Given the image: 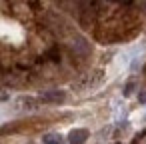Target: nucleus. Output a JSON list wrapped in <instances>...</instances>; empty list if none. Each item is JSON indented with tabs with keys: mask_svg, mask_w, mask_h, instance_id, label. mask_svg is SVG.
Segmentation results:
<instances>
[{
	"mask_svg": "<svg viewBox=\"0 0 146 144\" xmlns=\"http://www.w3.org/2000/svg\"><path fill=\"white\" fill-rule=\"evenodd\" d=\"M64 100H66L64 90H44L40 94V102H46V104H62Z\"/></svg>",
	"mask_w": 146,
	"mask_h": 144,
	"instance_id": "nucleus-1",
	"label": "nucleus"
},
{
	"mask_svg": "<svg viewBox=\"0 0 146 144\" xmlns=\"http://www.w3.org/2000/svg\"><path fill=\"white\" fill-rule=\"evenodd\" d=\"M88 138H90V132L86 128H72L68 132V136H66V140L70 144H84Z\"/></svg>",
	"mask_w": 146,
	"mask_h": 144,
	"instance_id": "nucleus-2",
	"label": "nucleus"
},
{
	"mask_svg": "<svg viewBox=\"0 0 146 144\" xmlns=\"http://www.w3.org/2000/svg\"><path fill=\"white\" fill-rule=\"evenodd\" d=\"M138 102H140V104H146V88L138 94Z\"/></svg>",
	"mask_w": 146,
	"mask_h": 144,
	"instance_id": "nucleus-5",
	"label": "nucleus"
},
{
	"mask_svg": "<svg viewBox=\"0 0 146 144\" xmlns=\"http://www.w3.org/2000/svg\"><path fill=\"white\" fill-rule=\"evenodd\" d=\"M4 100H8V92L0 90V102H4Z\"/></svg>",
	"mask_w": 146,
	"mask_h": 144,
	"instance_id": "nucleus-6",
	"label": "nucleus"
},
{
	"mask_svg": "<svg viewBox=\"0 0 146 144\" xmlns=\"http://www.w3.org/2000/svg\"><path fill=\"white\" fill-rule=\"evenodd\" d=\"M134 88H136V82H134V80H128L126 86H124V90H122V94H124V96H130V94L134 92Z\"/></svg>",
	"mask_w": 146,
	"mask_h": 144,
	"instance_id": "nucleus-4",
	"label": "nucleus"
},
{
	"mask_svg": "<svg viewBox=\"0 0 146 144\" xmlns=\"http://www.w3.org/2000/svg\"><path fill=\"white\" fill-rule=\"evenodd\" d=\"M42 144H64V136L60 132H46L42 136Z\"/></svg>",
	"mask_w": 146,
	"mask_h": 144,
	"instance_id": "nucleus-3",
	"label": "nucleus"
},
{
	"mask_svg": "<svg viewBox=\"0 0 146 144\" xmlns=\"http://www.w3.org/2000/svg\"><path fill=\"white\" fill-rule=\"evenodd\" d=\"M26 144H34V142H26Z\"/></svg>",
	"mask_w": 146,
	"mask_h": 144,
	"instance_id": "nucleus-7",
	"label": "nucleus"
}]
</instances>
